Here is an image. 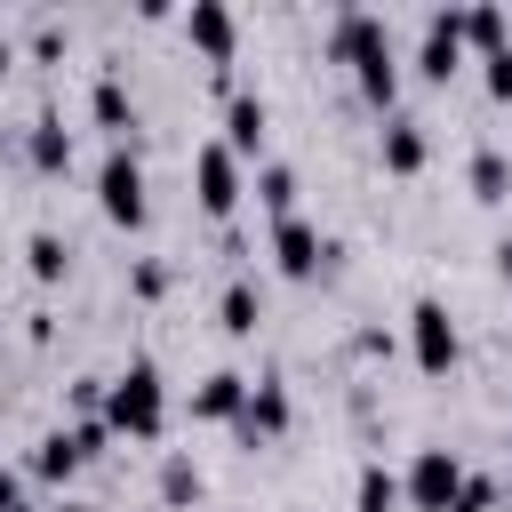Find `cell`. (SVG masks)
Segmentation results:
<instances>
[{"label":"cell","instance_id":"ba28073f","mask_svg":"<svg viewBox=\"0 0 512 512\" xmlns=\"http://www.w3.org/2000/svg\"><path fill=\"white\" fill-rule=\"evenodd\" d=\"M416 80H432V88H448L456 72H464V32H456V8H432L424 16V32H416Z\"/></svg>","mask_w":512,"mask_h":512},{"label":"cell","instance_id":"6da1fadb","mask_svg":"<svg viewBox=\"0 0 512 512\" xmlns=\"http://www.w3.org/2000/svg\"><path fill=\"white\" fill-rule=\"evenodd\" d=\"M328 64L352 72L368 112H400V48H392V24L376 8H336L328 16Z\"/></svg>","mask_w":512,"mask_h":512},{"label":"cell","instance_id":"5b68a950","mask_svg":"<svg viewBox=\"0 0 512 512\" xmlns=\"http://www.w3.org/2000/svg\"><path fill=\"white\" fill-rule=\"evenodd\" d=\"M408 352H416L424 376H448V368L464 360V336H456V320H448L440 296H416V304H408Z\"/></svg>","mask_w":512,"mask_h":512},{"label":"cell","instance_id":"4316f807","mask_svg":"<svg viewBox=\"0 0 512 512\" xmlns=\"http://www.w3.org/2000/svg\"><path fill=\"white\" fill-rule=\"evenodd\" d=\"M480 80H488V104H512V48L480 56Z\"/></svg>","mask_w":512,"mask_h":512},{"label":"cell","instance_id":"603a6c76","mask_svg":"<svg viewBox=\"0 0 512 512\" xmlns=\"http://www.w3.org/2000/svg\"><path fill=\"white\" fill-rule=\"evenodd\" d=\"M408 496H400V472H384V464H360V480H352V512H400Z\"/></svg>","mask_w":512,"mask_h":512},{"label":"cell","instance_id":"5bb4252c","mask_svg":"<svg viewBox=\"0 0 512 512\" xmlns=\"http://www.w3.org/2000/svg\"><path fill=\"white\" fill-rule=\"evenodd\" d=\"M376 152H384V168H392V176H416V168L432 160V136H424V120H416V112H384Z\"/></svg>","mask_w":512,"mask_h":512},{"label":"cell","instance_id":"8fae6325","mask_svg":"<svg viewBox=\"0 0 512 512\" xmlns=\"http://www.w3.org/2000/svg\"><path fill=\"white\" fill-rule=\"evenodd\" d=\"M264 136H272L264 96H256V88H224V144H232L240 160H272V152H264Z\"/></svg>","mask_w":512,"mask_h":512},{"label":"cell","instance_id":"e0dca14e","mask_svg":"<svg viewBox=\"0 0 512 512\" xmlns=\"http://www.w3.org/2000/svg\"><path fill=\"white\" fill-rule=\"evenodd\" d=\"M256 320H264V288H256L248 272H232L224 296H216V328H224V336H256Z\"/></svg>","mask_w":512,"mask_h":512},{"label":"cell","instance_id":"8992f818","mask_svg":"<svg viewBox=\"0 0 512 512\" xmlns=\"http://www.w3.org/2000/svg\"><path fill=\"white\" fill-rule=\"evenodd\" d=\"M456 488H464V456H456V448H416L408 472H400V496H408L416 512H448Z\"/></svg>","mask_w":512,"mask_h":512},{"label":"cell","instance_id":"277c9868","mask_svg":"<svg viewBox=\"0 0 512 512\" xmlns=\"http://www.w3.org/2000/svg\"><path fill=\"white\" fill-rule=\"evenodd\" d=\"M96 208H104L120 232H144L152 200H144V160H136V144H112V152H104V168H96Z\"/></svg>","mask_w":512,"mask_h":512},{"label":"cell","instance_id":"7c38bea8","mask_svg":"<svg viewBox=\"0 0 512 512\" xmlns=\"http://www.w3.org/2000/svg\"><path fill=\"white\" fill-rule=\"evenodd\" d=\"M288 416H296V408H288V384H280V376H256V384H248V408L232 416V432L256 448V440H280Z\"/></svg>","mask_w":512,"mask_h":512},{"label":"cell","instance_id":"44dd1931","mask_svg":"<svg viewBox=\"0 0 512 512\" xmlns=\"http://www.w3.org/2000/svg\"><path fill=\"white\" fill-rule=\"evenodd\" d=\"M472 200H480V208H504V200H512V160H504L496 144L472 152Z\"/></svg>","mask_w":512,"mask_h":512},{"label":"cell","instance_id":"83f0119b","mask_svg":"<svg viewBox=\"0 0 512 512\" xmlns=\"http://www.w3.org/2000/svg\"><path fill=\"white\" fill-rule=\"evenodd\" d=\"M32 56H40V64L64 56V24H56V16H32Z\"/></svg>","mask_w":512,"mask_h":512},{"label":"cell","instance_id":"cb8c5ba5","mask_svg":"<svg viewBox=\"0 0 512 512\" xmlns=\"http://www.w3.org/2000/svg\"><path fill=\"white\" fill-rule=\"evenodd\" d=\"M168 280H176V272H168V256H136V264H128V296H136V304H160V296H168Z\"/></svg>","mask_w":512,"mask_h":512},{"label":"cell","instance_id":"9c48e42d","mask_svg":"<svg viewBox=\"0 0 512 512\" xmlns=\"http://www.w3.org/2000/svg\"><path fill=\"white\" fill-rule=\"evenodd\" d=\"M184 40H192V48L208 56V72L224 80V64L240 56V16H232L224 0H192V8H184Z\"/></svg>","mask_w":512,"mask_h":512},{"label":"cell","instance_id":"ffe728a7","mask_svg":"<svg viewBox=\"0 0 512 512\" xmlns=\"http://www.w3.org/2000/svg\"><path fill=\"white\" fill-rule=\"evenodd\" d=\"M456 32H464V48H480V56L512 48V16H504V8H456Z\"/></svg>","mask_w":512,"mask_h":512},{"label":"cell","instance_id":"9a60e30c","mask_svg":"<svg viewBox=\"0 0 512 512\" xmlns=\"http://www.w3.org/2000/svg\"><path fill=\"white\" fill-rule=\"evenodd\" d=\"M240 408H248V376H240V368H208V376L192 384V416H200V424H232Z\"/></svg>","mask_w":512,"mask_h":512},{"label":"cell","instance_id":"30bf717a","mask_svg":"<svg viewBox=\"0 0 512 512\" xmlns=\"http://www.w3.org/2000/svg\"><path fill=\"white\" fill-rule=\"evenodd\" d=\"M88 112H96V128H104L112 144H144V128H136V96H128L120 64H104V72L88 80Z\"/></svg>","mask_w":512,"mask_h":512},{"label":"cell","instance_id":"4dcf8cb0","mask_svg":"<svg viewBox=\"0 0 512 512\" xmlns=\"http://www.w3.org/2000/svg\"><path fill=\"white\" fill-rule=\"evenodd\" d=\"M8 64H16V40H8V32H0V80H8Z\"/></svg>","mask_w":512,"mask_h":512},{"label":"cell","instance_id":"4fadbf2b","mask_svg":"<svg viewBox=\"0 0 512 512\" xmlns=\"http://www.w3.org/2000/svg\"><path fill=\"white\" fill-rule=\"evenodd\" d=\"M80 464H88V448H80V424H48V432L32 440V456H24V472H32L40 488H64Z\"/></svg>","mask_w":512,"mask_h":512},{"label":"cell","instance_id":"1f68e13d","mask_svg":"<svg viewBox=\"0 0 512 512\" xmlns=\"http://www.w3.org/2000/svg\"><path fill=\"white\" fill-rule=\"evenodd\" d=\"M504 448H512V440H504Z\"/></svg>","mask_w":512,"mask_h":512},{"label":"cell","instance_id":"484cf974","mask_svg":"<svg viewBox=\"0 0 512 512\" xmlns=\"http://www.w3.org/2000/svg\"><path fill=\"white\" fill-rule=\"evenodd\" d=\"M496 504H504V488H496L488 472H464V488H456V504H448V512H496Z\"/></svg>","mask_w":512,"mask_h":512},{"label":"cell","instance_id":"3957f363","mask_svg":"<svg viewBox=\"0 0 512 512\" xmlns=\"http://www.w3.org/2000/svg\"><path fill=\"white\" fill-rule=\"evenodd\" d=\"M240 192H248V168H240V152H232L224 136H200V144H192V200H200V216L232 224Z\"/></svg>","mask_w":512,"mask_h":512},{"label":"cell","instance_id":"2e32d148","mask_svg":"<svg viewBox=\"0 0 512 512\" xmlns=\"http://www.w3.org/2000/svg\"><path fill=\"white\" fill-rule=\"evenodd\" d=\"M24 160H32L40 176H64V168H72V128H64L48 104H40V112H32V128H24Z\"/></svg>","mask_w":512,"mask_h":512},{"label":"cell","instance_id":"f1b7e54d","mask_svg":"<svg viewBox=\"0 0 512 512\" xmlns=\"http://www.w3.org/2000/svg\"><path fill=\"white\" fill-rule=\"evenodd\" d=\"M24 488H32V472H24V464H0V512H32Z\"/></svg>","mask_w":512,"mask_h":512},{"label":"cell","instance_id":"52a82bcc","mask_svg":"<svg viewBox=\"0 0 512 512\" xmlns=\"http://www.w3.org/2000/svg\"><path fill=\"white\" fill-rule=\"evenodd\" d=\"M328 256H336V240H328L312 216H280V224H272V264H280V280H320Z\"/></svg>","mask_w":512,"mask_h":512},{"label":"cell","instance_id":"7a4b0ae2","mask_svg":"<svg viewBox=\"0 0 512 512\" xmlns=\"http://www.w3.org/2000/svg\"><path fill=\"white\" fill-rule=\"evenodd\" d=\"M104 424H112V440H160V432H168V376H160V360L136 352V360L112 376Z\"/></svg>","mask_w":512,"mask_h":512},{"label":"cell","instance_id":"d4e9b609","mask_svg":"<svg viewBox=\"0 0 512 512\" xmlns=\"http://www.w3.org/2000/svg\"><path fill=\"white\" fill-rule=\"evenodd\" d=\"M104 392H112V376H72V384H64L72 424H96V416H104Z\"/></svg>","mask_w":512,"mask_h":512},{"label":"cell","instance_id":"f546056e","mask_svg":"<svg viewBox=\"0 0 512 512\" xmlns=\"http://www.w3.org/2000/svg\"><path fill=\"white\" fill-rule=\"evenodd\" d=\"M496 272H504V280H512V240H496Z\"/></svg>","mask_w":512,"mask_h":512},{"label":"cell","instance_id":"7402d4cb","mask_svg":"<svg viewBox=\"0 0 512 512\" xmlns=\"http://www.w3.org/2000/svg\"><path fill=\"white\" fill-rule=\"evenodd\" d=\"M200 488H208V480H200V464H192L184 448H168V456H160V504H176V512H184V504H200Z\"/></svg>","mask_w":512,"mask_h":512},{"label":"cell","instance_id":"d6986e66","mask_svg":"<svg viewBox=\"0 0 512 512\" xmlns=\"http://www.w3.org/2000/svg\"><path fill=\"white\" fill-rule=\"evenodd\" d=\"M24 272H32V280H40V288H56V280H64V272H72V240H64V232H48V224H40V232H32V240H24Z\"/></svg>","mask_w":512,"mask_h":512},{"label":"cell","instance_id":"ac0fdd59","mask_svg":"<svg viewBox=\"0 0 512 512\" xmlns=\"http://www.w3.org/2000/svg\"><path fill=\"white\" fill-rule=\"evenodd\" d=\"M248 192H256V208H264L272 224L296 216V168H288V160H256V184H248Z\"/></svg>","mask_w":512,"mask_h":512}]
</instances>
